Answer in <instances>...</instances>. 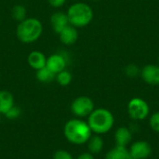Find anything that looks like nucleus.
Returning a JSON list of instances; mask_svg holds the SVG:
<instances>
[{"label": "nucleus", "mask_w": 159, "mask_h": 159, "mask_svg": "<svg viewBox=\"0 0 159 159\" xmlns=\"http://www.w3.org/2000/svg\"><path fill=\"white\" fill-rule=\"evenodd\" d=\"M63 135L72 144L82 145L88 143L92 135V131L88 124L82 118H72L68 120L63 127Z\"/></svg>", "instance_id": "f257e3e1"}, {"label": "nucleus", "mask_w": 159, "mask_h": 159, "mask_svg": "<svg viewBox=\"0 0 159 159\" xmlns=\"http://www.w3.org/2000/svg\"><path fill=\"white\" fill-rule=\"evenodd\" d=\"M88 124L92 133L102 135L109 132L115 124L113 114L105 108H97L88 116Z\"/></svg>", "instance_id": "f03ea898"}, {"label": "nucleus", "mask_w": 159, "mask_h": 159, "mask_svg": "<svg viewBox=\"0 0 159 159\" xmlns=\"http://www.w3.org/2000/svg\"><path fill=\"white\" fill-rule=\"evenodd\" d=\"M43 33V24L36 18H26L19 22L16 29L18 39L24 43H34L40 38Z\"/></svg>", "instance_id": "7ed1b4c3"}, {"label": "nucleus", "mask_w": 159, "mask_h": 159, "mask_svg": "<svg viewBox=\"0 0 159 159\" xmlns=\"http://www.w3.org/2000/svg\"><path fill=\"white\" fill-rule=\"evenodd\" d=\"M66 15L69 24L76 28H81L89 25L92 21L94 12L89 4L76 2L68 7Z\"/></svg>", "instance_id": "20e7f679"}, {"label": "nucleus", "mask_w": 159, "mask_h": 159, "mask_svg": "<svg viewBox=\"0 0 159 159\" xmlns=\"http://www.w3.org/2000/svg\"><path fill=\"white\" fill-rule=\"evenodd\" d=\"M94 109V102L88 96H79L71 103V112L77 118L88 117Z\"/></svg>", "instance_id": "39448f33"}, {"label": "nucleus", "mask_w": 159, "mask_h": 159, "mask_svg": "<svg viewBox=\"0 0 159 159\" xmlns=\"http://www.w3.org/2000/svg\"><path fill=\"white\" fill-rule=\"evenodd\" d=\"M128 112L133 120L140 121L145 119L149 113L150 108L148 103L142 98H133L128 104Z\"/></svg>", "instance_id": "423d86ee"}, {"label": "nucleus", "mask_w": 159, "mask_h": 159, "mask_svg": "<svg viewBox=\"0 0 159 159\" xmlns=\"http://www.w3.org/2000/svg\"><path fill=\"white\" fill-rule=\"evenodd\" d=\"M69 58L64 53H54L47 57L46 67H48L55 75L65 70Z\"/></svg>", "instance_id": "0eeeda50"}, {"label": "nucleus", "mask_w": 159, "mask_h": 159, "mask_svg": "<svg viewBox=\"0 0 159 159\" xmlns=\"http://www.w3.org/2000/svg\"><path fill=\"white\" fill-rule=\"evenodd\" d=\"M130 159H146L152 154V146L145 141L134 143L129 150Z\"/></svg>", "instance_id": "6e6552de"}, {"label": "nucleus", "mask_w": 159, "mask_h": 159, "mask_svg": "<svg viewBox=\"0 0 159 159\" xmlns=\"http://www.w3.org/2000/svg\"><path fill=\"white\" fill-rule=\"evenodd\" d=\"M143 80L152 86L159 85V65L147 64L141 70Z\"/></svg>", "instance_id": "1a4fd4ad"}, {"label": "nucleus", "mask_w": 159, "mask_h": 159, "mask_svg": "<svg viewBox=\"0 0 159 159\" xmlns=\"http://www.w3.org/2000/svg\"><path fill=\"white\" fill-rule=\"evenodd\" d=\"M50 25L52 30L59 34L67 25H69V20L66 13L62 11L54 12L50 17Z\"/></svg>", "instance_id": "9d476101"}, {"label": "nucleus", "mask_w": 159, "mask_h": 159, "mask_svg": "<svg viewBox=\"0 0 159 159\" xmlns=\"http://www.w3.org/2000/svg\"><path fill=\"white\" fill-rule=\"evenodd\" d=\"M78 31L76 29V27L69 24L67 25L60 34H59V37H60V41L65 45V46H72L74 45L77 39H78Z\"/></svg>", "instance_id": "9b49d317"}, {"label": "nucleus", "mask_w": 159, "mask_h": 159, "mask_svg": "<svg viewBox=\"0 0 159 159\" xmlns=\"http://www.w3.org/2000/svg\"><path fill=\"white\" fill-rule=\"evenodd\" d=\"M27 62L30 65V67L37 71L46 66L47 56L39 50H33L27 57Z\"/></svg>", "instance_id": "f8f14e48"}, {"label": "nucleus", "mask_w": 159, "mask_h": 159, "mask_svg": "<svg viewBox=\"0 0 159 159\" xmlns=\"http://www.w3.org/2000/svg\"><path fill=\"white\" fill-rule=\"evenodd\" d=\"M132 140V132L127 127H120L115 133V141L116 145L127 147Z\"/></svg>", "instance_id": "ddd939ff"}, {"label": "nucleus", "mask_w": 159, "mask_h": 159, "mask_svg": "<svg viewBox=\"0 0 159 159\" xmlns=\"http://www.w3.org/2000/svg\"><path fill=\"white\" fill-rule=\"evenodd\" d=\"M14 105L15 99L13 94L7 90H0V115L4 116Z\"/></svg>", "instance_id": "4468645a"}, {"label": "nucleus", "mask_w": 159, "mask_h": 159, "mask_svg": "<svg viewBox=\"0 0 159 159\" xmlns=\"http://www.w3.org/2000/svg\"><path fill=\"white\" fill-rule=\"evenodd\" d=\"M87 144H88L89 152L90 154L98 155L102 151L103 146H104V142L100 135L95 134V135H91V137L88 141Z\"/></svg>", "instance_id": "2eb2a0df"}, {"label": "nucleus", "mask_w": 159, "mask_h": 159, "mask_svg": "<svg viewBox=\"0 0 159 159\" xmlns=\"http://www.w3.org/2000/svg\"><path fill=\"white\" fill-rule=\"evenodd\" d=\"M105 159H130V156L127 147L116 145L106 153Z\"/></svg>", "instance_id": "dca6fc26"}, {"label": "nucleus", "mask_w": 159, "mask_h": 159, "mask_svg": "<svg viewBox=\"0 0 159 159\" xmlns=\"http://www.w3.org/2000/svg\"><path fill=\"white\" fill-rule=\"evenodd\" d=\"M35 77L39 82L48 84V83H50L53 80H55L56 75L53 72H51L48 67L45 66L44 68H41L36 71Z\"/></svg>", "instance_id": "f3484780"}, {"label": "nucleus", "mask_w": 159, "mask_h": 159, "mask_svg": "<svg viewBox=\"0 0 159 159\" xmlns=\"http://www.w3.org/2000/svg\"><path fill=\"white\" fill-rule=\"evenodd\" d=\"M55 80L57 81V83L61 86V87H66L68 85L71 84L72 80H73V75L72 74L68 71V70H63L58 74H56V77Z\"/></svg>", "instance_id": "a211bd4d"}, {"label": "nucleus", "mask_w": 159, "mask_h": 159, "mask_svg": "<svg viewBox=\"0 0 159 159\" xmlns=\"http://www.w3.org/2000/svg\"><path fill=\"white\" fill-rule=\"evenodd\" d=\"M26 15H27V10L25 7L22 5H15L11 9V17L13 18V20L19 22L25 20Z\"/></svg>", "instance_id": "6ab92c4d"}, {"label": "nucleus", "mask_w": 159, "mask_h": 159, "mask_svg": "<svg viewBox=\"0 0 159 159\" xmlns=\"http://www.w3.org/2000/svg\"><path fill=\"white\" fill-rule=\"evenodd\" d=\"M21 115V110L19 106L17 105H14L13 107H11L4 116L7 118V119H10V120H13V119H17Z\"/></svg>", "instance_id": "aec40b11"}, {"label": "nucleus", "mask_w": 159, "mask_h": 159, "mask_svg": "<svg viewBox=\"0 0 159 159\" xmlns=\"http://www.w3.org/2000/svg\"><path fill=\"white\" fill-rule=\"evenodd\" d=\"M52 159H75L74 157L72 156V154L70 152H68L67 150H63V149H60L58 151H56L52 157Z\"/></svg>", "instance_id": "412c9836"}, {"label": "nucleus", "mask_w": 159, "mask_h": 159, "mask_svg": "<svg viewBox=\"0 0 159 159\" xmlns=\"http://www.w3.org/2000/svg\"><path fill=\"white\" fill-rule=\"evenodd\" d=\"M125 73L129 77H136L140 74V69L136 64H129L125 68Z\"/></svg>", "instance_id": "4be33fe9"}, {"label": "nucleus", "mask_w": 159, "mask_h": 159, "mask_svg": "<svg viewBox=\"0 0 159 159\" xmlns=\"http://www.w3.org/2000/svg\"><path fill=\"white\" fill-rule=\"evenodd\" d=\"M150 127L151 129L159 133V112L153 114L150 117Z\"/></svg>", "instance_id": "5701e85b"}, {"label": "nucleus", "mask_w": 159, "mask_h": 159, "mask_svg": "<svg viewBox=\"0 0 159 159\" xmlns=\"http://www.w3.org/2000/svg\"><path fill=\"white\" fill-rule=\"evenodd\" d=\"M48 4H49L51 7L58 8V7H62V6L66 3L67 0H48Z\"/></svg>", "instance_id": "b1692460"}, {"label": "nucleus", "mask_w": 159, "mask_h": 159, "mask_svg": "<svg viewBox=\"0 0 159 159\" xmlns=\"http://www.w3.org/2000/svg\"><path fill=\"white\" fill-rule=\"evenodd\" d=\"M75 159H95L94 158V155L90 154L89 152H86V153H82L81 155H79Z\"/></svg>", "instance_id": "393cba45"}, {"label": "nucleus", "mask_w": 159, "mask_h": 159, "mask_svg": "<svg viewBox=\"0 0 159 159\" xmlns=\"http://www.w3.org/2000/svg\"><path fill=\"white\" fill-rule=\"evenodd\" d=\"M92 1H100V0H92Z\"/></svg>", "instance_id": "a878e982"}, {"label": "nucleus", "mask_w": 159, "mask_h": 159, "mask_svg": "<svg viewBox=\"0 0 159 159\" xmlns=\"http://www.w3.org/2000/svg\"><path fill=\"white\" fill-rule=\"evenodd\" d=\"M0 122H1V115H0Z\"/></svg>", "instance_id": "bb28decb"}, {"label": "nucleus", "mask_w": 159, "mask_h": 159, "mask_svg": "<svg viewBox=\"0 0 159 159\" xmlns=\"http://www.w3.org/2000/svg\"><path fill=\"white\" fill-rule=\"evenodd\" d=\"M158 62H159V57H158Z\"/></svg>", "instance_id": "cd10ccee"}]
</instances>
